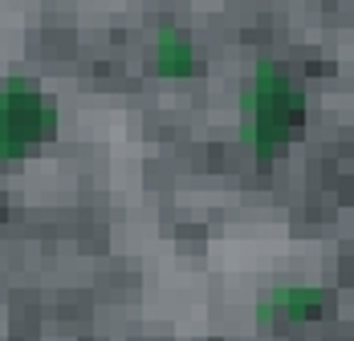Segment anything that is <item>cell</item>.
I'll return each instance as SVG.
<instances>
[{"mask_svg": "<svg viewBox=\"0 0 354 341\" xmlns=\"http://www.w3.org/2000/svg\"><path fill=\"white\" fill-rule=\"evenodd\" d=\"M159 57H163V69L183 73L187 61H192V49H187L183 41H176V33H163V41H159Z\"/></svg>", "mask_w": 354, "mask_h": 341, "instance_id": "2", "label": "cell"}, {"mask_svg": "<svg viewBox=\"0 0 354 341\" xmlns=\"http://www.w3.org/2000/svg\"><path fill=\"white\" fill-rule=\"evenodd\" d=\"M57 130V110L45 102L29 77H4L0 81V167L17 163L33 142L53 138Z\"/></svg>", "mask_w": 354, "mask_h": 341, "instance_id": "1", "label": "cell"}]
</instances>
